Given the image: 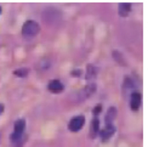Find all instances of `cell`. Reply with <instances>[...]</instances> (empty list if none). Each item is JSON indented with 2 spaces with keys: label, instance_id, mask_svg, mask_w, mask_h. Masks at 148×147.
Listing matches in <instances>:
<instances>
[{
  "label": "cell",
  "instance_id": "obj_11",
  "mask_svg": "<svg viewBox=\"0 0 148 147\" xmlns=\"http://www.w3.org/2000/svg\"><path fill=\"white\" fill-rule=\"evenodd\" d=\"M115 115H116V108L115 107H110L108 109L107 115H106V123H107V125H112V122L115 118Z\"/></svg>",
  "mask_w": 148,
  "mask_h": 147
},
{
  "label": "cell",
  "instance_id": "obj_12",
  "mask_svg": "<svg viewBox=\"0 0 148 147\" xmlns=\"http://www.w3.org/2000/svg\"><path fill=\"white\" fill-rule=\"evenodd\" d=\"M113 57H114V60H115L118 63H120L121 66H125V60H124V57H123L121 52H119V51H113Z\"/></svg>",
  "mask_w": 148,
  "mask_h": 147
},
{
  "label": "cell",
  "instance_id": "obj_15",
  "mask_svg": "<svg viewBox=\"0 0 148 147\" xmlns=\"http://www.w3.org/2000/svg\"><path fill=\"white\" fill-rule=\"evenodd\" d=\"M14 74L17 77H27L28 74V69L27 68H20V69H16L14 72Z\"/></svg>",
  "mask_w": 148,
  "mask_h": 147
},
{
  "label": "cell",
  "instance_id": "obj_2",
  "mask_svg": "<svg viewBox=\"0 0 148 147\" xmlns=\"http://www.w3.org/2000/svg\"><path fill=\"white\" fill-rule=\"evenodd\" d=\"M40 27L35 21H27L22 27V35L24 38H34L39 33Z\"/></svg>",
  "mask_w": 148,
  "mask_h": 147
},
{
  "label": "cell",
  "instance_id": "obj_1",
  "mask_svg": "<svg viewBox=\"0 0 148 147\" xmlns=\"http://www.w3.org/2000/svg\"><path fill=\"white\" fill-rule=\"evenodd\" d=\"M42 18L47 24H56L62 20V14L55 8H47L42 11Z\"/></svg>",
  "mask_w": 148,
  "mask_h": 147
},
{
  "label": "cell",
  "instance_id": "obj_14",
  "mask_svg": "<svg viewBox=\"0 0 148 147\" xmlns=\"http://www.w3.org/2000/svg\"><path fill=\"white\" fill-rule=\"evenodd\" d=\"M98 124H100V122H98V118L97 117H95L94 118V120H92V128H94V133H92V135H91V137H94L96 134L98 133Z\"/></svg>",
  "mask_w": 148,
  "mask_h": 147
},
{
  "label": "cell",
  "instance_id": "obj_19",
  "mask_svg": "<svg viewBox=\"0 0 148 147\" xmlns=\"http://www.w3.org/2000/svg\"><path fill=\"white\" fill-rule=\"evenodd\" d=\"M0 140H1V135H0Z\"/></svg>",
  "mask_w": 148,
  "mask_h": 147
},
{
  "label": "cell",
  "instance_id": "obj_5",
  "mask_svg": "<svg viewBox=\"0 0 148 147\" xmlns=\"http://www.w3.org/2000/svg\"><path fill=\"white\" fill-rule=\"evenodd\" d=\"M140 105H141V95H140V93L134 91V93H131V100H130L131 109L132 111H137L140 108Z\"/></svg>",
  "mask_w": 148,
  "mask_h": 147
},
{
  "label": "cell",
  "instance_id": "obj_13",
  "mask_svg": "<svg viewBox=\"0 0 148 147\" xmlns=\"http://www.w3.org/2000/svg\"><path fill=\"white\" fill-rule=\"evenodd\" d=\"M96 73H97V69L95 68V67L89 66V67H88V74H86V79H91V78H94V77L96 76Z\"/></svg>",
  "mask_w": 148,
  "mask_h": 147
},
{
  "label": "cell",
  "instance_id": "obj_3",
  "mask_svg": "<svg viewBox=\"0 0 148 147\" xmlns=\"http://www.w3.org/2000/svg\"><path fill=\"white\" fill-rule=\"evenodd\" d=\"M95 91H96V84L95 83H89L84 89H82L80 91L77 93V96H75L77 102H82L86 99H89L90 96L94 95Z\"/></svg>",
  "mask_w": 148,
  "mask_h": 147
},
{
  "label": "cell",
  "instance_id": "obj_4",
  "mask_svg": "<svg viewBox=\"0 0 148 147\" xmlns=\"http://www.w3.org/2000/svg\"><path fill=\"white\" fill-rule=\"evenodd\" d=\"M84 123H85V118L84 115H77V117H74L68 124V129L71 131H74L77 133L78 130H80L84 126Z\"/></svg>",
  "mask_w": 148,
  "mask_h": 147
},
{
  "label": "cell",
  "instance_id": "obj_10",
  "mask_svg": "<svg viewBox=\"0 0 148 147\" xmlns=\"http://www.w3.org/2000/svg\"><path fill=\"white\" fill-rule=\"evenodd\" d=\"M24 129H26V122L23 119H18L15 123V131L14 134H17V135H22Z\"/></svg>",
  "mask_w": 148,
  "mask_h": 147
},
{
  "label": "cell",
  "instance_id": "obj_6",
  "mask_svg": "<svg viewBox=\"0 0 148 147\" xmlns=\"http://www.w3.org/2000/svg\"><path fill=\"white\" fill-rule=\"evenodd\" d=\"M47 88L50 91H52V93H60V91L63 90V84L61 83L60 80H57V79H55V80H51L50 83H49Z\"/></svg>",
  "mask_w": 148,
  "mask_h": 147
},
{
  "label": "cell",
  "instance_id": "obj_8",
  "mask_svg": "<svg viewBox=\"0 0 148 147\" xmlns=\"http://www.w3.org/2000/svg\"><path fill=\"white\" fill-rule=\"evenodd\" d=\"M50 67H51V61L49 58H42L36 63V69L39 72H44V71L50 68Z\"/></svg>",
  "mask_w": 148,
  "mask_h": 147
},
{
  "label": "cell",
  "instance_id": "obj_9",
  "mask_svg": "<svg viewBox=\"0 0 148 147\" xmlns=\"http://www.w3.org/2000/svg\"><path fill=\"white\" fill-rule=\"evenodd\" d=\"M114 131H115V129H114L113 125H107L106 129H104L103 131H101V137H102V140H103V141H107L109 137L113 136Z\"/></svg>",
  "mask_w": 148,
  "mask_h": 147
},
{
  "label": "cell",
  "instance_id": "obj_7",
  "mask_svg": "<svg viewBox=\"0 0 148 147\" xmlns=\"http://www.w3.org/2000/svg\"><path fill=\"white\" fill-rule=\"evenodd\" d=\"M130 11H131V4H127V3H121V4H119L118 12H119V15H120L121 17H126Z\"/></svg>",
  "mask_w": 148,
  "mask_h": 147
},
{
  "label": "cell",
  "instance_id": "obj_17",
  "mask_svg": "<svg viewBox=\"0 0 148 147\" xmlns=\"http://www.w3.org/2000/svg\"><path fill=\"white\" fill-rule=\"evenodd\" d=\"M4 112V105H1V103H0V114H1Z\"/></svg>",
  "mask_w": 148,
  "mask_h": 147
},
{
  "label": "cell",
  "instance_id": "obj_18",
  "mask_svg": "<svg viewBox=\"0 0 148 147\" xmlns=\"http://www.w3.org/2000/svg\"><path fill=\"white\" fill-rule=\"evenodd\" d=\"M0 12H1V8H0Z\"/></svg>",
  "mask_w": 148,
  "mask_h": 147
},
{
  "label": "cell",
  "instance_id": "obj_16",
  "mask_svg": "<svg viewBox=\"0 0 148 147\" xmlns=\"http://www.w3.org/2000/svg\"><path fill=\"white\" fill-rule=\"evenodd\" d=\"M101 108H102V106H101V105H97V106H96V107L94 108V114H95V115H97L98 113H100Z\"/></svg>",
  "mask_w": 148,
  "mask_h": 147
}]
</instances>
